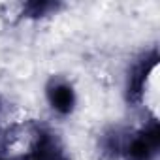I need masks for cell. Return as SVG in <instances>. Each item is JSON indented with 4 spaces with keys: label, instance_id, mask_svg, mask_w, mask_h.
<instances>
[{
    "label": "cell",
    "instance_id": "obj_8",
    "mask_svg": "<svg viewBox=\"0 0 160 160\" xmlns=\"http://www.w3.org/2000/svg\"><path fill=\"white\" fill-rule=\"evenodd\" d=\"M6 109H8V106H6V98L0 94V122H2V119H4V115H6Z\"/></svg>",
    "mask_w": 160,
    "mask_h": 160
},
{
    "label": "cell",
    "instance_id": "obj_4",
    "mask_svg": "<svg viewBox=\"0 0 160 160\" xmlns=\"http://www.w3.org/2000/svg\"><path fill=\"white\" fill-rule=\"evenodd\" d=\"M25 158L27 160H73L62 136L47 124H38L32 128V138H30L28 151L25 152Z\"/></svg>",
    "mask_w": 160,
    "mask_h": 160
},
{
    "label": "cell",
    "instance_id": "obj_1",
    "mask_svg": "<svg viewBox=\"0 0 160 160\" xmlns=\"http://www.w3.org/2000/svg\"><path fill=\"white\" fill-rule=\"evenodd\" d=\"M160 64V51L156 45L139 51L126 66L124 72V83H122V98L124 104L132 109H138L145 102V94L152 73Z\"/></svg>",
    "mask_w": 160,
    "mask_h": 160
},
{
    "label": "cell",
    "instance_id": "obj_3",
    "mask_svg": "<svg viewBox=\"0 0 160 160\" xmlns=\"http://www.w3.org/2000/svg\"><path fill=\"white\" fill-rule=\"evenodd\" d=\"M43 98L53 115L66 119L77 111L79 92L70 77L62 73H53L43 83Z\"/></svg>",
    "mask_w": 160,
    "mask_h": 160
},
{
    "label": "cell",
    "instance_id": "obj_6",
    "mask_svg": "<svg viewBox=\"0 0 160 160\" xmlns=\"http://www.w3.org/2000/svg\"><path fill=\"white\" fill-rule=\"evenodd\" d=\"M62 10L64 4L58 0H28V2H23L19 8V19L38 23L58 15Z\"/></svg>",
    "mask_w": 160,
    "mask_h": 160
},
{
    "label": "cell",
    "instance_id": "obj_2",
    "mask_svg": "<svg viewBox=\"0 0 160 160\" xmlns=\"http://www.w3.org/2000/svg\"><path fill=\"white\" fill-rule=\"evenodd\" d=\"M160 156V122L147 119L141 126L128 130L121 160H158Z\"/></svg>",
    "mask_w": 160,
    "mask_h": 160
},
{
    "label": "cell",
    "instance_id": "obj_5",
    "mask_svg": "<svg viewBox=\"0 0 160 160\" xmlns=\"http://www.w3.org/2000/svg\"><path fill=\"white\" fill-rule=\"evenodd\" d=\"M126 138H128V128L119 126V124L106 126L96 138L98 154L104 160H121Z\"/></svg>",
    "mask_w": 160,
    "mask_h": 160
},
{
    "label": "cell",
    "instance_id": "obj_7",
    "mask_svg": "<svg viewBox=\"0 0 160 160\" xmlns=\"http://www.w3.org/2000/svg\"><path fill=\"white\" fill-rule=\"evenodd\" d=\"M0 160H27L25 154H10V152H2Z\"/></svg>",
    "mask_w": 160,
    "mask_h": 160
}]
</instances>
